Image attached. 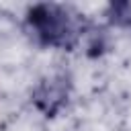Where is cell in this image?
Masks as SVG:
<instances>
[{
	"label": "cell",
	"mask_w": 131,
	"mask_h": 131,
	"mask_svg": "<svg viewBox=\"0 0 131 131\" xmlns=\"http://www.w3.org/2000/svg\"><path fill=\"white\" fill-rule=\"evenodd\" d=\"M25 27L39 47L74 49L82 37L84 20L72 8L57 2H37L25 14Z\"/></svg>",
	"instance_id": "6da1fadb"
}]
</instances>
